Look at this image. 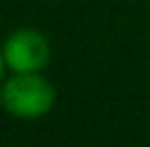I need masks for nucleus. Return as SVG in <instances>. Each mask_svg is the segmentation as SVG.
<instances>
[{
	"label": "nucleus",
	"instance_id": "obj_2",
	"mask_svg": "<svg viewBox=\"0 0 150 147\" xmlns=\"http://www.w3.org/2000/svg\"><path fill=\"white\" fill-rule=\"evenodd\" d=\"M3 57L8 69H12L15 74L40 71L49 61V42L37 29H17L8 37L3 47Z\"/></svg>",
	"mask_w": 150,
	"mask_h": 147
},
{
	"label": "nucleus",
	"instance_id": "obj_3",
	"mask_svg": "<svg viewBox=\"0 0 150 147\" xmlns=\"http://www.w3.org/2000/svg\"><path fill=\"white\" fill-rule=\"evenodd\" d=\"M3 69H5V57H3V52H0V76H3Z\"/></svg>",
	"mask_w": 150,
	"mask_h": 147
},
{
	"label": "nucleus",
	"instance_id": "obj_1",
	"mask_svg": "<svg viewBox=\"0 0 150 147\" xmlns=\"http://www.w3.org/2000/svg\"><path fill=\"white\" fill-rule=\"evenodd\" d=\"M3 108L17 118H40L54 106V88L40 71L15 74L0 91Z\"/></svg>",
	"mask_w": 150,
	"mask_h": 147
}]
</instances>
